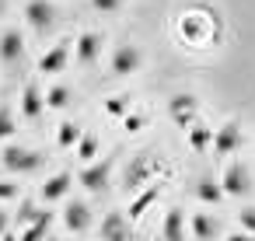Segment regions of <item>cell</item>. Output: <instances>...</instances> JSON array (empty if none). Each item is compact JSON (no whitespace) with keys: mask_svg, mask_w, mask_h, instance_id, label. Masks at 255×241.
<instances>
[{"mask_svg":"<svg viewBox=\"0 0 255 241\" xmlns=\"http://www.w3.org/2000/svg\"><path fill=\"white\" fill-rule=\"evenodd\" d=\"M56 18H60V11H56L53 0H28L25 4V25L39 35H46L56 25Z\"/></svg>","mask_w":255,"mask_h":241,"instance_id":"obj_1","label":"cell"},{"mask_svg":"<svg viewBox=\"0 0 255 241\" xmlns=\"http://www.w3.org/2000/svg\"><path fill=\"white\" fill-rule=\"evenodd\" d=\"M140 67H143V53H140L133 42L116 46V49H112V56H109V70H112L116 77H129V74H136Z\"/></svg>","mask_w":255,"mask_h":241,"instance_id":"obj_2","label":"cell"},{"mask_svg":"<svg viewBox=\"0 0 255 241\" xmlns=\"http://www.w3.org/2000/svg\"><path fill=\"white\" fill-rule=\"evenodd\" d=\"M196 116H199V98L196 95H189V91H178V95H171L168 98V119L175 122V126H192L196 122Z\"/></svg>","mask_w":255,"mask_h":241,"instance_id":"obj_3","label":"cell"},{"mask_svg":"<svg viewBox=\"0 0 255 241\" xmlns=\"http://www.w3.org/2000/svg\"><path fill=\"white\" fill-rule=\"evenodd\" d=\"M220 185H224V192H227L231 199H241V196L252 189V171H248V164H245V161H231V164L224 168V175H220Z\"/></svg>","mask_w":255,"mask_h":241,"instance_id":"obj_4","label":"cell"},{"mask_svg":"<svg viewBox=\"0 0 255 241\" xmlns=\"http://www.w3.org/2000/svg\"><path fill=\"white\" fill-rule=\"evenodd\" d=\"M241 140H245V136H241V122H238V119H227L220 129H213V147H210V150H213L217 157H231V154H238Z\"/></svg>","mask_w":255,"mask_h":241,"instance_id":"obj_5","label":"cell"},{"mask_svg":"<svg viewBox=\"0 0 255 241\" xmlns=\"http://www.w3.org/2000/svg\"><path fill=\"white\" fill-rule=\"evenodd\" d=\"M39 164H42V157L28 147H7L4 150V168L14 175H32V171H39Z\"/></svg>","mask_w":255,"mask_h":241,"instance_id":"obj_6","label":"cell"},{"mask_svg":"<svg viewBox=\"0 0 255 241\" xmlns=\"http://www.w3.org/2000/svg\"><path fill=\"white\" fill-rule=\"evenodd\" d=\"M109 175H112V157H102V161H88L77 178L88 192H102L109 185Z\"/></svg>","mask_w":255,"mask_h":241,"instance_id":"obj_7","label":"cell"},{"mask_svg":"<svg viewBox=\"0 0 255 241\" xmlns=\"http://www.w3.org/2000/svg\"><path fill=\"white\" fill-rule=\"evenodd\" d=\"M63 227H67L70 234L88 231V227H91V206L81 203V199H70V203L63 206Z\"/></svg>","mask_w":255,"mask_h":241,"instance_id":"obj_8","label":"cell"},{"mask_svg":"<svg viewBox=\"0 0 255 241\" xmlns=\"http://www.w3.org/2000/svg\"><path fill=\"white\" fill-rule=\"evenodd\" d=\"M21 56H25V32H18V28H7L4 35H0V63L14 67Z\"/></svg>","mask_w":255,"mask_h":241,"instance_id":"obj_9","label":"cell"},{"mask_svg":"<svg viewBox=\"0 0 255 241\" xmlns=\"http://www.w3.org/2000/svg\"><path fill=\"white\" fill-rule=\"evenodd\" d=\"M70 46L74 42H56L39 56V74H63L67 60H70Z\"/></svg>","mask_w":255,"mask_h":241,"instance_id":"obj_10","label":"cell"},{"mask_svg":"<svg viewBox=\"0 0 255 241\" xmlns=\"http://www.w3.org/2000/svg\"><path fill=\"white\" fill-rule=\"evenodd\" d=\"M196 199L203 203V206H220L224 199H227V192H224V185H220V178H213V175H203L199 182H196Z\"/></svg>","mask_w":255,"mask_h":241,"instance_id":"obj_11","label":"cell"},{"mask_svg":"<svg viewBox=\"0 0 255 241\" xmlns=\"http://www.w3.org/2000/svg\"><path fill=\"white\" fill-rule=\"evenodd\" d=\"M74 46H77V63H84V67H91L102 56V35L98 32H84Z\"/></svg>","mask_w":255,"mask_h":241,"instance_id":"obj_12","label":"cell"},{"mask_svg":"<svg viewBox=\"0 0 255 241\" xmlns=\"http://www.w3.org/2000/svg\"><path fill=\"white\" fill-rule=\"evenodd\" d=\"M185 143H189L196 154H206V150L213 147V129H210L206 122H192V126H185Z\"/></svg>","mask_w":255,"mask_h":241,"instance_id":"obj_13","label":"cell"},{"mask_svg":"<svg viewBox=\"0 0 255 241\" xmlns=\"http://www.w3.org/2000/svg\"><path fill=\"white\" fill-rule=\"evenodd\" d=\"M42 109H46V95L35 84H25V91H21V112H25V119H39Z\"/></svg>","mask_w":255,"mask_h":241,"instance_id":"obj_14","label":"cell"},{"mask_svg":"<svg viewBox=\"0 0 255 241\" xmlns=\"http://www.w3.org/2000/svg\"><path fill=\"white\" fill-rule=\"evenodd\" d=\"M70 182H74L70 175H53V178H46V182H42L39 196H42L46 203H60V199L70 192Z\"/></svg>","mask_w":255,"mask_h":241,"instance_id":"obj_15","label":"cell"},{"mask_svg":"<svg viewBox=\"0 0 255 241\" xmlns=\"http://www.w3.org/2000/svg\"><path fill=\"white\" fill-rule=\"evenodd\" d=\"M189 234L199 238V241H210L213 234H220V227H217L213 217H206V213H192V220H189Z\"/></svg>","mask_w":255,"mask_h":241,"instance_id":"obj_16","label":"cell"},{"mask_svg":"<svg viewBox=\"0 0 255 241\" xmlns=\"http://www.w3.org/2000/svg\"><path fill=\"white\" fill-rule=\"evenodd\" d=\"M150 171H154V164L147 161V157H136V161H129V168H126V185H147V178H150Z\"/></svg>","mask_w":255,"mask_h":241,"instance_id":"obj_17","label":"cell"},{"mask_svg":"<svg viewBox=\"0 0 255 241\" xmlns=\"http://www.w3.org/2000/svg\"><path fill=\"white\" fill-rule=\"evenodd\" d=\"M157 192H161L157 185H147V189H143V192H140V196H136V199L126 206V217H129V220H140V217L150 210V203L157 199Z\"/></svg>","mask_w":255,"mask_h":241,"instance_id":"obj_18","label":"cell"},{"mask_svg":"<svg viewBox=\"0 0 255 241\" xmlns=\"http://www.w3.org/2000/svg\"><path fill=\"white\" fill-rule=\"evenodd\" d=\"M161 234H164V238H182V234H185V210H182V206H171V210L164 213Z\"/></svg>","mask_w":255,"mask_h":241,"instance_id":"obj_19","label":"cell"},{"mask_svg":"<svg viewBox=\"0 0 255 241\" xmlns=\"http://www.w3.org/2000/svg\"><path fill=\"white\" fill-rule=\"evenodd\" d=\"M81 136H84V129H81L77 122H70V119L56 126V143H60L63 150H70V147H77V140H81Z\"/></svg>","mask_w":255,"mask_h":241,"instance_id":"obj_20","label":"cell"},{"mask_svg":"<svg viewBox=\"0 0 255 241\" xmlns=\"http://www.w3.org/2000/svg\"><path fill=\"white\" fill-rule=\"evenodd\" d=\"M123 217H126V213H109V217L102 220V234H105V238H126L129 227H126Z\"/></svg>","mask_w":255,"mask_h":241,"instance_id":"obj_21","label":"cell"},{"mask_svg":"<svg viewBox=\"0 0 255 241\" xmlns=\"http://www.w3.org/2000/svg\"><path fill=\"white\" fill-rule=\"evenodd\" d=\"M77 157H81V164H88V161H95L98 157V136H91V133H84L81 140H77Z\"/></svg>","mask_w":255,"mask_h":241,"instance_id":"obj_22","label":"cell"},{"mask_svg":"<svg viewBox=\"0 0 255 241\" xmlns=\"http://www.w3.org/2000/svg\"><path fill=\"white\" fill-rule=\"evenodd\" d=\"M32 220H35V224H32V227H25V241H32V238H42V234L49 231V224H53V213H49V210H39Z\"/></svg>","mask_w":255,"mask_h":241,"instance_id":"obj_23","label":"cell"},{"mask_svg":"<svg viewBox=\"0 0 255 241\" xmlns=\"http://www.w3.org/2000/svg\"><path fill=\"white\" fill-rule=\"evenodd\" d=\"M67 102H70V88L53 84V88L46 91V109H67Z\"/></svg>","mask_w":255,"mask_h":241,"instance_id":"obj_24","label":"cell"},{"mask_svg":"<svg viewBox=\"0 0 255 241\" xmlns=\"http://www.w3.org/2000/svg\"><path fill=\"white\" fill-rule=\"evenodd\" d=\"M123 4H126V0H91V11L95 14H116V11H123Z\"/></svg>","mask_w":255,"mask_h":241,"instance_id":"obj_25","label":"cell"},{"mask_svg":"<svg viewBox=\"0 0 255 241\" xmlns=\"http://www.w3.org/2000/svg\"><path fill=\"white\" fill-rule=\"evenodd\" d=\"M105 112H109V116H126V112H129V98H123V95L105 98Z\"/></svg>","mask_w":255,"mask_h":241,"instance_id":"obj_26","label":"cell"},{"mask_svg":"<svg viewBox=\"0 0 255 241\" xmlns=\"http://www.w3.org/2000/svg\"><path fill=\"white\" fill-rule=\"evenodd\" d=\"M143 126H147V116H143V112H126V116H123V129H126V133H140Z\"/></svg>","mask_w":255,"mask_h":241,"instance_id":"obj_27","label":"cell"},{"mask_svg":"<svg viewBox=\"0 0 255 241\" xmlns=\"http://www.w3.org/2000/svg\"><path fill=\"white\" fill-rule=\"evenodd\" d=\"M14 133H18V126H14L11 112H7V109H0V140H11Z\"/></svg>","mask_w":255,"mask_h":241,"instance_id":"obj_28","label":"cell"},{"mask_svg":"<svg viewBox=\"0 0 255 241\" xmlns=\"http://www.w3.org/2000/svg\"><path fill=\"white\" fill-rule=\"evenodd\" d=\"M238 224H241V231L255 234V206H245V210H238Z\"/></svg>","mask_w":255,"mask_h":241,"instance_id":"obj_29","label":"cell"},{"mask_svg":"<svg viewBox=\"0 0 255 241\" xmlns=\"http://www.w3.org/2000/svg\"><path fill=\"white\" fill-rule=\"evenodd\" d=\"M18 196V185H11V182H0V199H14Z\"/></svg>","mask_w":255,"mask_h":241,"instance_id":"obj_30","label":"cell"},{"mask_svg":"<svg viewBox=\"0 0 255 241\" xmlns=\"http://www.w3.org/2000/svg\"><path fill=\"white\" fill-rule=\"evenodd\" d=\"M4 231H7V213L0 210V234H4Z\"/></svg>","mask_w":255,"mask_h":241,"instance_id":"obj_31","label":"cell"},{"mask_svg":"<svg viewBox=\"0 0 255 241\" xmlns=\"http://www.w3.org/2000/svg\"><path fill=\"white\" fill-rule=\"evenodd\" d=\"M4 11H7V0H0V18H4Z\"/></svg>","mask_w":255,"mask_h":241,"instance_id":"obj_32","label":"cell"}]
</instances>
